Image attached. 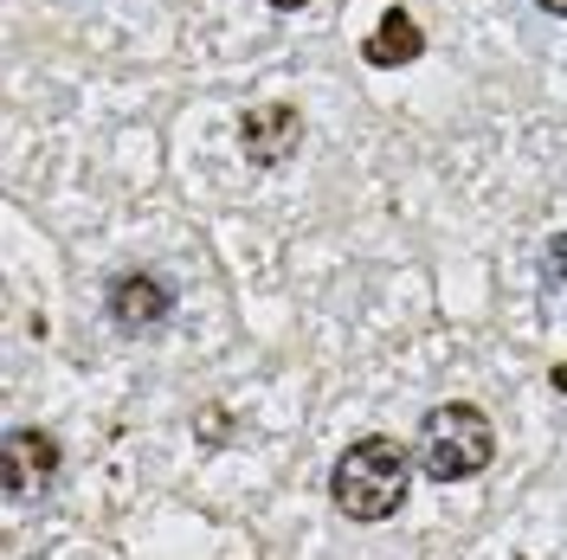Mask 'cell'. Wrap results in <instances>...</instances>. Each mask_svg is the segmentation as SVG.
Wrapping results in <instances>:
<instances>
[{
    "label": "cell",
    "instance_id": "obj_1",
    "mask_svg": "<svg viewBox=\"0 0 567 560\" xmlns=\"http://www.w3.org/2000/svg\"><path fill=\"white\" fill-rule=\"evenodd\" d=\"M413 464H420V457L406 452L400 438H388V432L354 438L349 452L336 457V470H329V502H336L349 522H388V516L406 509Z\"/></svg>",
    "mask_w": 567,
    "mask_h": 560
},
{
    "label": "cell",
    "instance_id": "obj_2",
    "mask_svg": "<svg viewBox=\"0 0 567 560\" xmlns=\"http://www.w3.org/2000/svg\"><path fill=\"white\" fill-rule=\"evenodd\" d=\"M413 457L432 484H464V477H484L496 457V425L484 419V406L471 400H445L420 419V438H413Z\"/></svg>",
    "mask_w": 567,
    "mask_h": 560
},
{
    "label": "cell",
    "instance_id": "obj_3",
    "mask_svg": "<svg viewBox=\"0 0 567 560\" xmlns=\"http://www.w3.org/2000/svg\"><path fill=\"white\" fill-rule=\"evenodd\" d=\"M59 464H65L59 438H52V432H39V425H13V432L0 438V484H7L13 502L52 490V484H59Z\"/></svg>",
    "mask_w": 567,
    "mask_h": 560
},
{
    "label": "cell",
    "instance_id": "obj_4",
    "mask_svg": "<svg viewBox=\"0 0 567 560\" xmlns=\"http://www.w3.org/2000/svg\"><path fill=\"white\" fill-rule=\"evenodd\" d=\"M104 310H110V322H116V335L142 342V335L168 329V315H175V290H168V278L130 271V278H116V283H110Z\"/></svg>",
    "mask_w": 567,
    "mask_h": 560
},
{
    "label": "cell",
    "instance_id": "obj_5",
    "mask_svg": "<svg viewBox=\"0 0 567 560\" xmlns=\"http://www.w3.org/2000/svg\"><path fill=\"white\" fill-rule=\"evenodd\" d=\"M297 142H303V110L297 104H251L239 116V148H246L251 168H278L297 155Z\"/></svg>",
    "mask_w": 567,
    "mask_h": 560
},
{
    "label": "cell",
    "instance_id": "obj_6",
    "mask_svg": "<svg viewBox=\"0 0 567 560\" xmlns=\"http://www.w3.org/2000/svg\"><path fill=\"white\" fill-rule=\"evenodd\" d=\"M420 52H425V33H420V20H413L406 7H388L381 27L361 39V59H368L374 71H400V65H413Z\"/></svg>",
    "mask_w": 567,
    "mask_h": 560
},
{
    "label": "cell",
    "instance_id": "obj_7",
    "mask_svg": "<svg viewBox=\"0 0 567 560\" xmlns=\"http://www.w3.org/2000/svg\"><path fill=\"white\" fill-rule=\"evenodd\" d=\"M542 283H548V290H567V232H555V239L542 246Z\"/></svg>",
    "mask_w": 567,
    "mask_h": 560
},
{
    "label": "cell",
    "instance_id": "obj_8",
    "mask_svg": "<svg viewBox=\"0 0 567 560\" xmlns=\"http://www.w3.org/2000/svg\"><path fill=\"white\" fill-rule=\"evenodd\" d=\"M194 432H200V445H226V438H233L226 406H207V419H194Z\"/></svg>",
    "mask_w": 567,
    "mask_h": 560
},
{
    "label": "cell",
    "instance_id": "obj_9",
    "mask_svg": "<svg viewBox=\"0 0 567 560\" xmlns=\"http://www.w3.org/2000/svg\"><path fill=\"white\" fill-rule=\"evenodd\" d=\"M548 386H555V393H561V400H567V361H561V367H555V374H548Z\"/></svg>",
    "mask_w": 567,
    "mask_h": 560
},
{
    "label": "cell",
    "instance_id": "obj_10",
    "mask_svg": "<svg viewBox=\"0 0 567 560\" xmlns=\"http://www.w3.org/2000/svg\"><path fill=\"white\" fill-rule=\"evenodd\" d=\"M542 13H555V20H567V0H535Z\"/></svg>",
    "mask_w": 567,
    "mask_h": 560
},
{
    "label": "cell",
    "instance_id": "obj_11",
    "mask_svg": "<svg viewBox=\"0 0 567 560\" xmlns=\"http://www.w3.org/2000/svg\"><path fill=\"white\" fill-rule=\"evenodd\" d=\"M271 7H278V13H297V7H310V0H271Z\"/></svg>",
    "mask_w": 567,
    "mask_h": 560
},
{
    "label": "cell",
    "instance_id": "obj_12",
    "mask_svg": "<svg viewBox=\"0 0 567 560\" xmlns=\"http://www.w3.org/2000/svg\"><path fill=\"white\" fill-rule=\"evenodd\" d=\"M523 560H529V554H523Z\"/></svg>",
    "mask_w": 567,
    "mask_h": 560
}]
</instances>
